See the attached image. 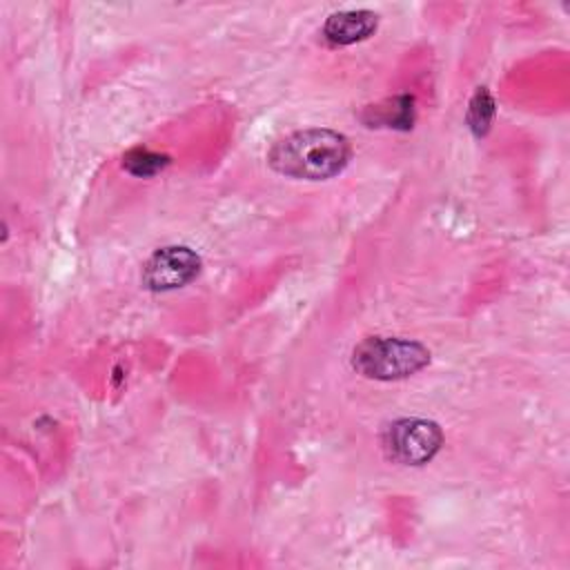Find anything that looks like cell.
<instances>
[{"label": "cell", "instance_id": "1", "mask_svg": "<svg viewBox=\"0 0 570 570\" xmlns=\"http://www.w3.org/2000/svg\"><path fill=\"white\" fill-rule=\"evenodd\" d=\"M352 149L350 140L334 129H301L272 145L267 163L274 171L303 178V180H327L345 169Z\"/></svg>", "mask_w": 570, "mask_h": 570}, {"label": "cell", "instance_id": "2", "mask_svg": "<svg viewBox=\"0 0 570 570\" xmlns=\"http://www.w3.org/2000/svg\"><path fill=\"white\" fill-rule=\"evenodd\" d=\"M430 363V350L401 336H370L352 352V367L365 379L399 381Z\"/></svg>", "mask_w": 570, "mask_h": 570}, {"label": "cell", "instance_id": "3", "mask_svg": "<svg viewBox=\"0 0 570 570\" xmlns=\"http://www.w3.org/2000/svg\"><path fill=\"white\" fill-rule=\"evenodd\" d=\"M443 445L441 428L430 419H396L383 430L385 454L403 465H423Z\"/></svg>", "mask_w": 570, "mask_h": 570}, {"label": "cell", "instance_id": "4", "mask_svg": "<svg viewBox=\"0 0 570 570\" xmlns=\"http://www.w3.org/2000/svg\"><path fill=\"white\" fill-rule=\"evenodd\" d=\"M200 272V258L185 245H169L149 256L142 267V283L154 292H169L191 283Z\"/></svg>", "mask_w": 570, "mask_h": 570}, {"label": "cell", "instance_id": "5", "mask_svg": "<svg viewBox=\"0 0 570 570\" xmlns=\"http://www.w3.org/2000/svg\"><path fill=\"white\" fill-rule=\"evenodd\" d=\"M379 16L370 9H347L332 13L323 24V38L330 45H354L376 31Z\"/></svg>", "mask_w": 570, "mask_h": 570}, {"label": "cell", "instance_id": "6", "mask_svg": "<svg viewBox=\"0 0 570 570\" xmlns=\"http://www.w3.org/2000/svg\"><path fill=\"white\" fill-rule=\"evenodd\" d=\"M494 98L490 96V91L485 87H479L470 100V107H468V127L472 129L474 136H485L492 120H494Z\"/></svg>", "mask_w": 570, "mask_h": 570}, {"label": "cell", "instance_id": "7", "mask_svg": "<svg viewBox=\"0 0 570 570\" xmlns=\"http://www.w3.org/2000/svg\"><path fill=\"white\" fill-rule=\"evenodd\" d=\"M167 163H169V156L156 154V151L145 149V147L129 149V151L122 156V167H125L131 176H138V178H147V176L158 174L163 167H167Z\"/></svg>", "mask_w": 570, "mask_h": 570}, {"label": "cell", "instance_id": "8", "mask_svg": "<svg viewBox=\"0 0 570 570\" xmlns=\"http://www.w3.org/2000/svg\"><path fill=\"white\" fill-rule=\"evenodd\" d=\"M376 109H379V116H376L379 122L390 125V127H401V129L412 127L414 107H412V98H410V96L394 98V100H390L387 105H381V107H376Z\"/></svg>", "mask_w": 570, "mask_h": 570}]
</instances>
